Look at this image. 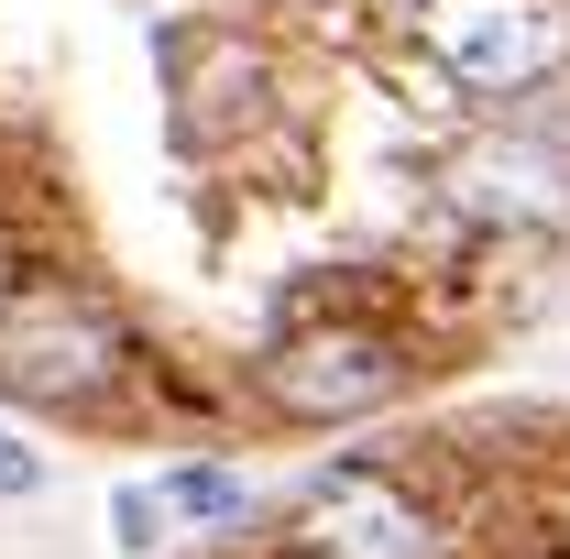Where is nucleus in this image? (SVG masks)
I'll return each instance as SVG.
<instances>
[{
    "mask_svg": "<svg viewBox=\"0 0 570 559\" xmlns=\"http://www.w3.org/2000/svg\"><path fill=\"white\" fill-rule=\"evenodd\" d=\"M417 33H428V56L461 88H483V99H515V88H538L570 56L560 0H417Z\"/></svg>",
    "mask_w": 570,
    "mask_h": 559,
    "instance_id": "1",
    "label": "nucleus"
},
{
    "mask_svg": "<svg viewBox=\"0 0 570 559\" xmlns=\"http://www.w3.org/2000/svg\"><path fill=\"white\" fill-rule=\"evenodd\" d=\"M110 362H121V341H110L99 307H77L67 285H11V307H0V384L67 406V395L110 384Z\"/></svg>",
    "mask_w": 570,
    "mask_h": 559,
    "instance_id": "2",
    "label": "nucleus"
},
{
    "mask_svg": "<svg viewBox=\"0 0 570 559\" xmlns=\"http://www.w3.org/2000/svg\"><path fill=\"white\" fill-rule=\"evenodd\" d=\"M0 307H11V275H0Z\"/></svg>",
    "mask_w": 570,
    "mask_h": 559,
    "instance_id": "8",
    "label": "nucleus"
},
{
    "mask_svg": "<svg viewBox=\"0 0 570 559\" xmlns=\"http://www.w3.org/2000/svg\"><path fill=\"white\" fill-rule=\"evenodd\" d=\"M165 504H187V516H230V504H242V483H230V472H187Z\"/></svg>",
    "mask_w": 570,
    "mask_h": 559,
    "instance_id": "6",
    "label": "nucleus"
},
{
    "mask_svg": "<svg viewBox=\"0 0 570 559\" xmlns=\"http://www.w3.org/2000/svg\"><path fill=\"white\" fill-rule=\"evenodd\" d=\"M296 549L307 559H428V516L384 472H330L296 504Z\"/></svg>",
    "mask_w": 570,
    "mask_h": 559,
    "instance_id": "4",
    "label": "nucleus"
},
{
    "mask_svg": "<svg viewBox=\"0 0 570 559\" xmlns=\"http://www.w3.org/2000/svg\"><path fill=\"white\" fill-rule=\"evenodd\" d=\"M33 483H45V461H33V450L0 428V493H33Z\"/></svg>",
    "mask_w": 570,
    "mask_h": 559,
    "instance_id": "7",
    "label": "nucleus"
},
{
    "mask_svg": "<svg viewBox=\"0 0 570 559\" xmlns=\"http://www.w3.org/2000/svg\"><path fill=\"white\" fill-rule=\"evenodd\" d=\"M264 384H275L285 418H362V406H384L406 384V362H395V341H373V330H307V341H285L264 362Z\"/></svg>",
    "mask_w": 570,
    "mask_h": 559,
    "instance_id": "3",
    "label": "nucleus"
},
{
    "mask_svg": "<svg viewBox=\"0 0 570 559\" xmlns=\"http://www.w3.org/2000/svg\"><path fill=\"white\" fill-rule=\"evenodd\" d=\"M450 198L472 219H560L570 209V154L560 143H538V133H515V143H472L461 165H450Z\"/></svg>",
    "mask_w": 570,
    "mask_h": 559,
    "instance_id": "5",
    "label": "nucleus"
}]
</instances>
